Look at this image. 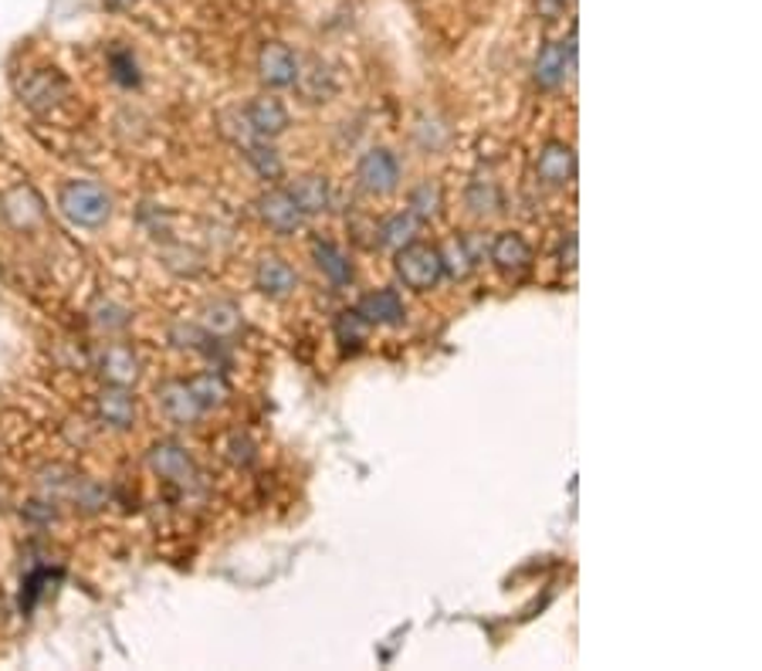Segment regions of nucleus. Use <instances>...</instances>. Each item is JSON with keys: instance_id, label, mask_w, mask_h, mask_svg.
<instances>
[{"instance_id": "obj_22", "label": "nucleus", "mask_w": 762, "mask_h": 671, "mask_svg": "<svg viewBox=\"0 0 762 671\" xmlns=\"http://www.w3.org/2000/svg\"><path fill=\"white\" fill-rule=\"evenodd\" d=\"M190 387H193V394L201 397V404L207 407V410H214V407H220L224 401H228V383H224V377L220 374H201V377H193L190 380Z\"/></svg>"}, {"instance_id": "obj_8", "label": "nucleus", "mask_w": 762, "mask_h": 671, "mask_svg": "<svg viewBox=\"0 0 762 671\" xmlns=\"http://www.w3.org/2000/svg\"><path fill=\"white\" fill-rule=\"evenodd\" d=\"M258 72H262V81L271 89H289L299 81V62L289 45L281 41H271L262 48L258 54Z\"/></svg>"}, {"instance_id": "obj_2", "label": "nucleus", "mask_w": 762, "mask_h": 671, "mask_svg": "<svg viewBox=\"0 0 762 671\" xmlns=\"http://www.w3.org/2000/svg\"><path fill=\"white\" fill-rule=\"evenodd\" d=\"M397 275L401 282L414 292H431L441 278H444V262H441V248H431L423 241H410L397 248Z\"/></svg>"}, {"instance_id": "obj_26", "label": "nucleus", "mask_w": 762, "mask_h": 671, "mask_svg": "<svg viewBox=\"0 0 762 671\" xmlns=\"http://www.w3.org/2000/svg\"><path fill=\"white\" fill-rule=\"evenodd\" d=\"M468 207L474 214H492L498 211V187L492 180H474L468 190Z\"/></svg>"}, {"instance_id": "obj_14", "label": "nucleus", "mask_w": 762, "mask_h": 671, "mask_svg": "<svg viewBox=\"0 0 762 671\" xmlns=\"http://www.w3.org/2000/svg\"><path fill=\"white\" fill-rule=\"evenodd\" d=\"M254 282H258V289L271 299H285L295 292L299 286V275L292 271V265L285 258H278V255H265L258 262V268H254Z\"/></svg>"}, {"instance_id": "obj_27", "label": "nucleus", "mask_w": 762, "mask_h": 671, "mask_svg": "<svg viewBox=\"0 0 762 671\" xmlns=\"http://www.w3.org/2000/svg\"><path fill=\"white\" fill-rule=\"evenodd\" d=\"M109 65L112 72H116V78L123 81V86H139V72H136V59H132V51L126 48H116L109 54Z\"/></svg>"}, {"instance_id": "obj_4", "label": "nucleus", "mask_w": 762, "mask_h": 671, "mask_svg": "<svg viewBox=\"0 0 762 671\" xmlns=\"http://www.w3.org/2000/svg\"><path fill=\"white\" fill-rule=\"evenodd\" d=\"M356 174H359L363 190L377 193V198H386V193H393V190L401 187V163H397V156H393L390 150L363 153Z\"/></svg>"}, {"instance_id": "obj_20", "label": "nucleus", "mask_w": 762, "mask_h": 671, "mask_svg": "<svg viewBox=\"0 0 762 671\" xmlns=\"http://www.w3.org/2000/svg\"><path fill=\"white\" fill-rule=\"evenodd\" d=\"M441 262H444V275H455V278H468V275L474 271V265H478L468 238L450 241V244L441 251Z\"/></svg>"}, {"instance_id": "obj_1", "label": "nucleus", "mask_w": 762, "mask_h": 671, "mask_svg": "<svg viewBox=\"0 0 762 671\" xmlns=\"http://www.w3.org/2000/svg\"><path fill=\"white\" fill-rule=\"evenodd\" d=\"M59 207L72 224H78V228H102V224L109 220V214H112L109 193L92 180L65 183L62 193H59Z\"/></svg>"}, {"instance_id": "obj_25", "label": "nucleus", "mask_w": 762, "mask_h": 671, "mask_svg": "<svg viewBox=\"0 0 762 671\" xmlns=\"http://www.w3.org/2000/svg\"><path fill=\"white\" fill-rule=\"evenodd\" d=\"M238 326H241L238 305H231V302H214L211 309H207V329H211L214 336H231V332H238Z\"/></svg>"}, {"instance_id": "obj_19", "label": "nucleus", "mask_w": 762, "mask_h": 671, "mask_svg": "<svg viewBox=\"0 0 762 671\" xmlns=\"http://www.w3.org/2000/svg\"><path fill=\"white\" fill-rule=\"evenodd\" d=\"M332 332H335V343H339V350H343V356H356V353L366 346V336H370V322H366L356 309H346V313L335 316Z\"/></svg>"}, {"instance_id": "obj_10", "label": "nucleus", "mask_w": 762, "mask_h": 671, "mask_svg": "<svg viewBox=\"0 0 762 671\" xmlns=\"http://www.w3.org/2000/svg\"><path fill=\"white\" fill-rule=\"evenodd\" d=\"M535 174L546 187H570L576 177V153L570 143H546L539 160H535Z\"/></svg>"}, {"instance_id": "obj_28", "label": "nucleus", "mask_w": 762, "mask_h": 671, "mask_svg": "<svg viewBox=\"0 0 762 671\" xmlns=\"http://www.w3.org/2000/svg\"><path fill=\"white\" fill-rule=\"evenodd\" d=\"M570 0H535V11H539L543 21H556L562 11H567Z\"/></svg>"}, {"instance_id": "obj_9", "label": "nucleus", "mask_w": 762, "mask_h": 671, "mask_svg": "<svg viewBox=\"0 0 762 671\" xmlns=\"http://www.w3.org/2000/svg\"><path fill=\"white\" fill-rule=\"evenodd\" d=\"M258 214H262V220L268 224L275 235H295L302 228V220H305V214L295 207L289 190H268V193H262Z\"/></svg>"}, {"instance_id": "obj_15", "label": "nucleus", "mask_w": 762, "mask_h": 671, "mask_svg": "<svg viewBox=\"0 0 762 671\" xmlns=\"http://www.w3.org/2000/svg\"><path fill=\"white\" fill-rule=\"evenodd\" d=\"M99 417H102L105 425L119 428V431L132 428V421H136V401L129 397V390L109 383L102 394H99Z\"/></svg>"}, {"instance_id": "obj_7", "label": "nucleus", "mask_w": 762, "mask_h": 671, "mask_svg": "<svg viewBox=\"0 0 762 671\" xmlns=\"http://www.w3.org/2000/svg\"><path fill=\"white\" fill-rule=\"evenodd\" d=\"M488 258L501 275L519 278V275H525L532 268V248H529V241L522 235L501 231V235H495V241L488 248Z\"/></svg>"}, {"instance_id": "obj_21", "label": "nucleus", "mask_w": 762, "mask_h": 671, "mask_svg": "<svg viewBox=\"0 0 762 671\" xmlns=\"http://www.w3.org/2000/svg\"><path fill=\"white\" fill-rule=\"evenodd\" d=\"M244 156L254 166V174L265 177V180H278L281 170H285V166H281V156L268 143H244Z\"/></svg>"}, {"instance_id": "obj_13", "label": "nucleus", "mask_w": 762, "mask_h": 671, "mask_svg": "<svg viewBox=\"0 0 762 671\" xmlns=\"http://www.w3.org/2000/svg\"><path fill=\"white\" fill-rule=\"evenodd\" d=\"M356 313L370 326H401L404 322V299L397 289L366 292L356 305Z\"/></svg>"}, {"instance_id": "obj_11", "label": "nucleus", "mask_w": 762, "mask_h": 671, "mask_svg": "<svg viewBox=\"0 0 762 671\" xmlns=\"http://www.w3.org/2000/svg\"><path fill=\"white\" fill-rule=\"evenodd\" d=\"M21 96L31 109H51L68 96V81L54 68H38L21 81Z\"/></svg>"}, {"instance_id": "obj_23", "label": "nucleus", "mask_w": 762, "mask_h": 671, "mask_svg": "<svg viewBox=\"0 0 762 671\" xmlns=\"http://www.w3.org/2000/svg\"><path fill=\"white\" fill-rule=\"evenodd\" d=\"M414 235H417V217L407 211V214H397V217H390L383 228H380V244H386V248H404V244H410L414 241Z\"/></svg>"}, {"instance_id": "obj_17", "label": "nucleus", "mask_w": 762, "mask_h": 671, "mask_svg": "<svg viewBox=\"0 0 762 671\" xmlns=\"http://www.w3.org/2000/svg\"><path fill=\"white\" fill-rule=\"evenodd\" d=\"M313 258L335 289H346L353 282V265L332 241H313Z\"/></svg>"}, {"instance_id": "obj_12", "label": "nucleus", "mask_w": 762, "mask_h": 671, "mask_svg": "<svg viewBox=\"0 0 762 671\" xmlns=\"http://www.w3.org/2000/svg\"><path fill=\"white\" fill-rule=\"evenodd\" d=\"M244 123H247L251 136L271 139V136L289 129V109L281 105L278 99H251L247 109H244Z\"/></svg>"}, {"instance_id": "obj_29", "label": "nucleus", "mask_w": 762, "mask_h": 671, "mask_svg": "<svg viewBox=\"0 0 762 671\" xmlns=\"http://www.w3.org/2000/svg\"><path fill=\"white\" fill-rule=\"evenodd\" d=\"M562 265H570V268L576 265V238L573 235H570L567 244H562Z\"/></svg>"}, {"instance_id": "obj_3", "label": "nucleus", "mask_w": 762, "mask_h": 671, "mask_svg": "<svg viewBox=\"0 0 762 671\" xmlns=\"http://www.w3.org/2000/svg\"><path fill=\"white\" fill-rule=\"evenodd\" d=\"M573 62H576V35L562 38V41H549L539 59H535V68H532V78L539 89H559L567 75L573 72Z\"/></svg>"}, {"instance_id": "obj_16", "label": "nucleus", "mask_w": 762, "mask_h": 671, "mask_svg": "<svg viewBox=\"0 0 762 671\" xmlns=\"http://www.w3.org/2000/svg\"><path fill=\"white\" fill-rule=\"evenodd\" d=\"M289 193H292V201H295V207L302 211V214H322V211H329V201H332V190H329V180L326 177H299L292 187H289Z\"/></svg>"}, {"instance_id": "obj_5", "label": "nucleus", "mask_w": 762, "mask_h": 671, "mask_svg": "<svg viewBox=\"0 0 762 671\" xmlns=\"http://www.w3.org/2000/svg\"><path fill=\"white\" fill-rule=\"evenodd\" d=\"M160 407H163V414L169 417V421L180 425V428L196 425L207 414V407L201 404V397L193 394L190 380H169V383H163L160 387Z\"/></svg>"}, {"instance_id": "obj_30", "label": "nucleus", "mask_w": 762, "mask_h": 671, "mask_svg": "<svg viewBox=\"0 0 762 671\" xmlns=\"http://www.w3.org/2000/svg\"><path fill=\"white\" fill-rule=\"evenodd\" d=\"M105 4H109V8H132L136 0H105Z\"/></svg>"}, {"instance_id": "obj_6", "label": "nucleus", "mask_w": 762, "mask_h": 671, "mask_svg": "<svg viewBox=\"0 0 762 671\" xmlns=\"http://www.w3.org/2000/svg\"><path fill=\"white\" fill-rule=\"evenodd\" d=\"M150 468L160 474V479H166L169 485H177L183 492L196 485V468H193L190 455L183 452L180 444H174V441H163V444L153 447V452H150Z\"/></svg>"}, {"instance_id": "obj_18", "label": "nucleus", "mask_w": 762, "mask_h": 671, "mask_svg": "<svg viewBox=\"0 0 762 671\" xmlns=\"http://www.w3.org/2000/svg\"><path fill=\"white\" fill-rule=\"evenodd\" d=\"M99 374L105 377V383H116V387H129L136 383L139 377V359L132 356L129 346H109L102 353V363H99Z\"/></svg>"}, {"instance_id": "obj_24", "label": "nucleus", "mask_w": 762, "mask_h": 671, "mask_svg": "<svg viewBox=\"0 0 762 671\" xmlns=\"http://www.w3.org/2000/svg\"><path fill=\"white\" fill-rule=\"evenodd\" d=\"M417 220H431V217H437V211H441V187L437 183H420L414 193H410V207H407Z\"/></svg>"}]
</instances>
